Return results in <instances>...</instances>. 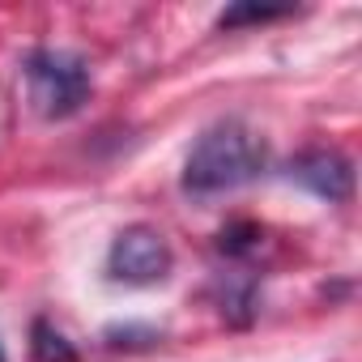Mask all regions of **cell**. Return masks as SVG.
Here are the masks:
<instances>
[{"label":"cell","instance_id":"6da1fadb","mask_svg":"<svg viewBox=\"0 0 362 362\" xmlns=\"http://www.w3.org/2000/svg\"><path fill=\"white\" fill-rule=\"evenodd\" d=\"M264 170V141L243 119H218L201 132L184 162V192L188 197H218L235 192Z\"/></svg>","mask_w":362,"mask_h":362},{"label":"cell","instance_id":"7a4b0ae2","mask_svg":"<svg viewBox=\"0 0 362 362\" xmlns=\"http://www.w3.org/2000/svg\"><path fill=\"white\" fill-rule=\"evenodd\" d=\"M26 90L30 103L43 119H64L73 111H81V103L90 98L94 81H90V64L69 52V47H39L26 56Z\"/></svg>","mask_w":362,"mask_h":362},{"label":"cell","instance_id":"3957f363","mask_svg":"<svg viewBox=\"0 0 362 362\" xmlns=\"http://www.w3.org/2000/svg\"><path fill=\"white\" fill-rule=\"evenodd\" d=\"M170 273V247L153 226H124L107 252V277L124 286H158Z\"/></svg>","mask_w":362,"mask_h":362},{"label":"cell","instance_id":"277c9868","mask_svg":"<svg viewBox=\"0 0 362 362\" xmlns=\"http://www.w3.org/2000/svg\"><path fill=\"white\" fill-rule=\"evenodd\" d=\"M286 179L307 192H315L328 205H341L354 197V166L337 149H303L298 158L286 162Z\"/></svg>","mask_w":362,"mask_h":362},{"label":"cell","instance_id":"5b68a950","mask_svg":"<svg viewBox=\"0 0 362 362\" xmlns=\"http://www.w3.org/2000/svg\"><path fill=\"white\" fill-rule=\"evenodd\" d=\"M218 303H222V315H230L235 324H247L256 311V281L243 273H222L218 277Z\"/></svg>","mask_w":362,"mask_h":362},{"label":"cell","instance_id":"8992f818","mask_svg":"<svg viewBox=\"0 0 362 362\" xmlns=\"http://www.w3.org/2000/svg\"><path fill=\"white\" fill-rule=\"evenodd\" d=\"M35 341H30V349H35V362H73L77 354H73V345L64 341V332L60 328H52L47 320H35V332H30Z\"/></svg>","mask_w":362,"mask_h":362},{"label":"cell","instance_id":"52a82bcc","mask_svg":"<svg viewBox=\"0 0 362 362\" xmlns=\"http://www.w3.org/2000/svg\"><path fill=\"white\" fill-rule=\"evenodd\" d=\"M277 18H290V9H264V5H235V9H226V13L218 18V26H222V30H235V26H243V22H277Z\"/></svg>","mask_w":362,"mask_h":362},{"label":"cell","instance_id":"ba28073f","mask_svg":"<svg viewBox=\"0 0 362 362\" xmlns=\"http://www.w3.org/2000/svg\"><path fill=\"white\" fill-rule=\"evenodd\" d=\"M226 256H247V252H256L260 247V226H252V222H243V226H230V230H222V243H218Z\"/></svg>","mask_w":362,"mask_h":362},{"label":"cell","instance_id":"9c48e42d","mask_svg":"<svg viewBox=\"0 0 362 362\" xmlns=\"http://www.w3.org/2000/svg\"><path fill=\"white\" fill-rule=\"evenodd\" d=\"M0 362H5V345H0Z\"/></svg>","mask_w":362,"mask_h":362}]
</instances>
